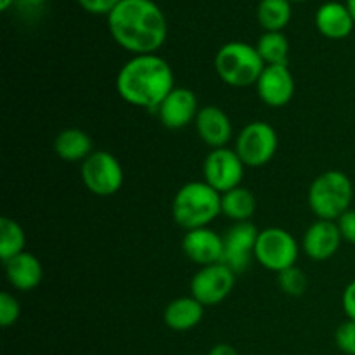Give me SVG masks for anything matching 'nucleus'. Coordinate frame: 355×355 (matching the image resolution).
<instances>
[{"label": "nucleus", "instance_id": "f257e3e1", "mask_svg": "<svg viewBox=\"0 0 355 355\" xmlns=\"http://www.w3.org/2000/svg\"><path fill=\"white\" fill-rule=\"evenodd\" d=\"M107 28L113 40L135 55L156 54L168 35L165 14L153 0H121L107 16Z\"/></svg>", "mask_w": 355, "mask_h": 355}, {"label": "nucleus", "instance_id": "f03ea898", "mask_svg": "<svg viewBox=\"0 0 355 355\" xmlns=\"http://www.w3.org/2000/svg\"><path fill=\"white\" fill-rule=\"evenodd\" d=\"M175 89V76L163 58L156 54L134 55L116 76V92L132 106L156 111L166 96Z\"/></svg>", "mask_w": 355, "mask_h": 355}, {"label": "nucleus", "instance_id": "7ed1b4c3", "mask_svg": "<svg viewBox=\"0 0 355 355\" xmlns=\"http://www.w3.org/2000/svg\"><path fill=\"white\" fill-rule=\"evenodd\" d=\"M220 214L222 194L205 180L184 184L173 198V220L186 231L208 227Z\"/></svg>", "mask_w": 355, "mask_h": 355}, {"label": "nucleus", "instance_id": "20e7f679", "mask_svg": "<svg viewBox=\"0 0 355 355\" xmlns=\"http://www.w3.org/2000/svg\"><path fill=\"white\" fill-rule=\"evenodd\" d=\"M266 62L257 52L255 45L246 42H229L215 54V71L229 87L245 89L257 85Z\"/></svg>", "mask_w": 355, "mask_h": 355}, {"label": "nucleus", "instance_id": "39448f33", "mask_svg": "<svg viewBox=\"0 0 355 355\" xmlns=\"http://www.w3.org/2000/svg\"><path fill=\"white\" fill-rule=\"evenodd\" d=\"M354 186L349 175L340 170H329L315 177L309 189V205L319 220H338L350 210Z\"/></svg>", "mask_w": 355, "mask_h": 355}, {"label": "nucleus", "instance_id": "423d86ee", "mask_svg": "<svg viewBox=\"0 0 355 355\" xmlns=\"http://www.w3.org/2000/svg\"><path fill=\"white\" fill-rule=\"evenodd\" d=\"M298 243L286 229L267 227L259 232L255 246V260L267 270L279 274L297 263Z\"/></svg>", "mask_w": 355, "mask_h": 355}, {"label": "nucleus", "instance_id": "0eeeda50", "mask_svg": "<svg viewBox=\"0 0 355 355\" xmlns=\"http://www.w3.org/2000/svg\"><path fill=\"white\" fill-rule=\"evenodd\" d=\"M83 186L96 196H113L121 189L125 180L123 166L110 151H94L82 162Z\"/></svg>", "mask_w": 355, "mask_h": 355}, {"label": "nucleus", "instance_id": "6e6552de", "mask_svg": "<svg viewBox=\"0 0 355 355\" xmlns=\"http://www.w3.org/2000/svg\"><path fill=\"white\" fill-rule=\"evenodd\" d=\"M277 132L266 121H252L239 132L236 139V153L245 166L260 168L274 158L277 151Z\"/></svg>", "mask_w": 355, "mask_h": 355}, {"label": "nucleus", "instance_id": "1a4fd4ad", "mask_svg": "<svg viewBox=\"0 0 355 355\" xmlns=\"http://www.w3.org/2000/svg\"><path fill=\"white\" fill-rule=\"evenodd\" d=\"M236 284V272L224 262L201 267L191 279V297L205 307H215L231 295Z\"/></svg>", "mask_w": 355, "mask_h": 355}, {"label": "nucleus", "instance_id": "9d476101", "mask_svg": "<svg viewBox=\"0 0 355 355\" xmlns=\"http://www.w3.org/2000/svg\"><path fill=\"white\" fill-rule=\"evenodd\" d=\"M243 177H245V163L241 162L236 149H214L205 158L203 179L217 193L224 194L239 187Z\"/></svg>", "mask_w": 355, "mask_h": 355}, {"label": "nucleus", "instance_id": "9b49d317", "mask_svg": "<svg viewBox=\"0 0 355 355\" xmlns=\"http://www.w3.org/2000/svg\"><path fill=\"white\" fill-rule=\"evenodd\" d=\"M259 229L252 222H236L224 236V263L236 274L248 269L252 259H255Z\"/></svg>", "mask_w": 355, "mask_h": 355}, {"label": "nucleus", "instance_id": "f8f14e48", "mask_svg": "<svg viewBox=\"0 0 355 355\" xmlns=\"http://www.w3.org/2000/svg\"><path fill=\"white\" fill-rule=\"evenodd\" d=\"M200 110L196 94L193 90L186 89V87H175L156 107V114L166 128L179 130V128H186L187 125L196 121Z\"/></svg>", "mask_w": 355, "mask_h": 355}, {"label": "nucleus", "instance_id": "ddd939ff", "mask_svg": "<svg viewBox=\"0 0 355 355\" xmlns=\"http://www.w3.org/2000/svg\"><path fill=\"white\" fill-rule=\"evenodd\" d=\"M182 250L191 262L201 267L224 262V238L210 227L186 231Z\"/></svg>", "mask_w": 355, "mask_h": 355}, {"label": "nucleus", "instance_id": "4468645a", "mask_svg": "<svg viewBox=\"0 0 355 355\" xmlns=\"http://www.w3.org/2000/svg\"><path fill=\"white\" fill-rule=\"evenodd\" d=\"M255 87L260 101L270 107H283L293 99L295 80L284 64L266 66Z\"/></svg>", "mask_w": 355, "mask_h": 355}, {"label": "nucleus", "instance_id": "2eb2a0df", "mask_svg": "<svg viewBox=\"0 0 355 355\" xmlns=\"http://www.w3.org/2000/svg\"><path fill=\"white\" fill-rule=\"evenodd\" d=\"M342 241L343 239L336 222L315 220L305 231L304 239H302V248L309 259L315 260V262H324L338 252Z\"/></svg>", "mask_w": 355, "mask_h": 355}, {"label": "nucleus", "instance_id": "dca6fc26", "mask_svg": "<svg viewBox=\"0 0 355 355\" xmlns=\"http://www.w3.org/2000/svg\"><path fill=\"white\" fill-rule=\"evenodd\" d=\"M194 125H196L201 141L214 149L225 148V144L232 137L231 118L218 106L201 107Z\"/></svg>", "mask_w": 355, "mask_h": 355}, {"label": "nucleus", "instance_id": "f3484780", "mask_svg": "<svg viewBox=\"0 0 355 355\" xmlns=\"http://www.w3.org/2000/svg\"><path fill=\"white\" fill-rule=\"evenodd\" d=\"M3 267L9 284L19 291L35 290L44 279V267L33 253H19L3 262Z\"/></svg>", "mask_w": 355, "mask_h": 355}, {"label": "nucleus", "instance_id": "a211bd4d", "mask_svg": "<svg viewBox=\"0 0 355 355\" xmlns=\"http://www.w3.org/2000/svg\"><path fill=\"white\" fill-rule=\"evenodd\" d=\"M315 26L326 38L342 40L352 33L355 23L347 6L340 2H326L315 12Z\"/></svg>", "mask_w": 355, "mask_h": 355}, {"label": "nucleus", "instance_id": "6ab92c4d", "mask_svg": "<svg viewBox=\"0 0 355 355\" xmlns=\"http://www.w3.org/2000/svg\"><path fill=\"white\" fill-rule=\"evenodd\" d=\"M205 315V305L194 297H180L170 302L163 312V321L173 331H189L196 328Z\"/></svg>", "mask_w": 355, "mask_h": 355}, {"label": "nucleus", "instance_id": "aec40b11", "mask_svg": "<svg viewBox=\"0 0 355 355\" xmlns=\"http://www.w3.org/2000/svg\"><path fill=\"white\" fill-rule=\"evenodd\" d=\"M92 139L80 128H66L54 141V151L64 162H85L94 153Z\"/></svg>", "mask_w": 355, "mask_h": 355}, {"label": "nucleus", "instance_id": "412c9836", "mask_svg": "<svg viewBox=\"0 0 355 355\" xmlns=\"http://www.w3.org/2000/svg\"><path fill=\"white\" fill-rule=\"evenodd\" d=\"M257 210V200L246 187H236L222 194V214L234 222H250Z\"/></svg>", "mask_w": 355, "mask_h": 355}, {"label": "nucleus", "instance_id": "4be33fe9", "mask_svg": "<svg viewBox=\"0 0 355 355\" xmlns=\"http://www.w3.org/2000/svg\"><path fill=\"white\" fill-rule=\"evenodd\" d=\"M257 19L266 31H283L291 19L290 0H260Z\"/></svg>", "mask_w": 355, "mask_h": 355}, {"label": "nucleus", "instance_id": "5701e85b", "mask_svg": "<svg viewBox=\"0 0 355 355\" xmlns=\"http://www.w3.org/2000/svg\"><path fill=\"white\" fill-rule=\"evenodd\" d=\"M257 52L260 54L266 66L284 64L288 66L290 58V42L283 31H266L257 42Z\"/></svg>", "mask_w": 355, "mask_h": 355}, {"label": "nucleus", "instance_id": "b1692460", "mask_svg": "<svg viewBox=\"0 0 355 355\" xmlns=\"http://www.w3.org/2000/svg\"><path fill=\"white\" fill-rule=\"evenodd\" d=\"M26 234L19 222L9 217L0 218V259L7 262L12 257L24 252Z\"/></svg>", "mask_w": 355, "mask_h": 355}, {"label": "nucleus", "instance_id": "393cba45", "mask_svg": "<svg viewBox=\"0 0 355 355\" xmlns=\"http://www.w3.org/2000/svg\"><path fill=\"white\" fill-rule=\"evenodd\" d=\"M277 283L279 288L290 297H302L307 290V277H305L304 270L298 269L297 266L284 269L277 274Z\"/></svg>", "mask_w": 355, "mask_h": 355}, {"label": "nucleus", "instance_id": "a878e982", "mask_svg": "<svg viewBox=\"0 0 355 355\" xmlns=\"http://www.w3.org/2000/svg\"><path fill=\"white\" fill-rule=\"evenodd\" d=\"M19 314L21 307L14 295L7 293V291L0 293V326H3V328L12 326L19 319Z\"/></svg>", "mask_w": 355, "mask_h": 355}, {"label": "nucleus", "instance_id": "bb28decb", "mask_svg": "<svg viewBox=\"0 0 355 355\" xmlns=\"http://www.w3.org/2000/svg\"><path fill=\"white\" fill-rule=\"evenodd\" d=\"M335 342L342 352L355 355V321H345L335 333Z\"/></svg>", "mask_w": 355, "mask_h": 355}, {"label": "nucleus", "instance_id": "cd10ccee", "mask_svg": "<svg viewBox=\"0 0 355 355\" xmlns=\"http://www.w3.org/2000/svg\"><path fill=\"white\" fill-rule=\"evenodd\" d=\"M83 10L99 16H110L121 0H76Z\"/></svg>", "mask_w": 355, "mask_h": 355}, {"label": "nucleus", "instance_id": "c85d7f7f", "mask_svg": "<svg viewBox=\"0 0 355 355\" xmlns=\"http://www.w3.org/2000/svg\"><path fill=\"white\" fill-rule=\"evenodd\" d=\"M343 241L355 245V210H349L336 220Z\"/></svg>", "mask_w": 355, "mask_h": 355}, {"label": "nucleus", "instance_id": "c756f323", "mask_svg": "<svg viewBox=\"0 0 355 355\" xmlns=\"http://www.w3.org/2000/svg\"><path fill=\"white\" fill-rule=\"evenodd\" d=\"M342 307L343 312L347 314V318H349L350 321H355V279L352 283L347 284L345 291H343Z\"/></svg>", "mask_w": 355, "mask_h": 355}, {"label": "nucleus", "instance_id": "7c9ffc66", "mask_svg": "<svg viewBox=\"0 0 355 355\" xmlns=\"http://www.w3.org/2000/svg\"><path fill=\"white\" fill-rule=\"evenodd\" d=\"M208 355H238V352H236L234 347H231L229 343H218V345H215L214 349L210 350Z\"/></svg>", "mask_w": 355, "mask_h": 355}, {"label": "nucleus", "instance_id": "2f4dec72", "mask_svg": "<svg viewBox=\"0 0 355 355\" xmlns=\"http://www.w3.org/2000/svg\"><path fill=\"white\" fill-rule=\"evenodd\" d=\"M21 3H23V6H28V7H37V6H40V3H44L45 0H19Z\"/></svg>", "mask_w": 355, "mask_h": 355}, {"label": "nucleus", "instance_id": "473e14b6", "mask_svg": "<svg viewBox=\"0 0 355 355\" xmlns=\"http://www.w3.org/2000/svg\"><path fill=\"white\" fill-rule=\"evenodd\" d=\"M347 9H349V12H350V16H352V19H354V23H355V0H347Z\"/></svg>", "mask_w": 355, "mask_h": 355}, {"label": "nucleus", "instance_id": "72a5a7b5", "mask_svg": "<svg viewBox=\"0 0 355 355\" xmlns=\"http://www.w3.org/2000/svg\"><path fill=\"white\" fill-rule=\"evenodd\" d=\"M14 3V0H0V10H7Z\"/></svg>", "mask_w": 355, "mask_h": 355}, {"label": "nucleus", "instance_id": "f704fd0d", "mask_svg": "<svg viewBox=\"0 0 355 355\" xmlns=\"http://www.w3.org/2000/svg\"><path fill=\"white\" fill-rule=\"evenodd\" d=\"M290 2H305V0H290Z\"/></svg>", "mask_w": 355, "mask_h": 355}]
</instances>
